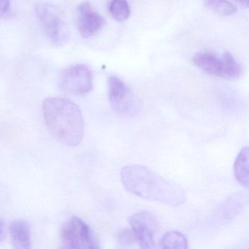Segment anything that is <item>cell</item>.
Wrapping results in <instances>:
<instances>
[{
    "instance_id": "6da1fadb",
    "label": "cell",
    "mask_w": 249,
    "mask_h": 249,
    "mask_svg": "<svg viewBox=\"0 0 249 249\" xmlns=\"http://www.w3.org/2000/svg\"><path fill=\"white\" fill-rule=\"evenodd\" d=\"M121 180L128 192L147 200L179 206L187 199L182 186L144 166L129 164L124 167Z\"/></svg>"
},
{
    "instance_id": "7a4b0ae2",
    "label": "cell",
    "mask_w": 249,
    "mask_h": 249,
    "mask_svg": "<svg viewBox=\"0 0 249 249\" xmlns=\"http://www.w3.org/2000/svg\"><path fill=\"white\" fill-rule=\"evenodd\" d=\"M45 122L52 135L68 146H76L84 137V119L79 107L71 100L60 97L43 103Z\"/></svg>"
},
{
    "instance_id": "3957f363",
    "label": "cell",
    "mask_w": 249,
    "mask_h": 249,
    "mask_svg": "<svg viewBox=\"0 0 249 249\" xmlns=\"http://www.w3.org/2000/svg\"><path fill=\"white\" fill-rule=\"evenodd\" d=\"M36 15L46 36L55 46H62L69 40V30L59 8L47 2L36 6Z\"/></svg>"
},
{
    "instance_id": "277c9868",
    "label": "cell",
    "mask_w": 249,
    "mask_h": 249,
    "mask_svg": "<svg viewBox=\"0 0 249 249\" xmlns=\"http://www.w3.org/2000/svg\"><path fill=\"white\" fill-rule=\"evenodd\" d=\"M62 241L65 249H99L92 230L81 218L72 217L62 230Z\"/></svg>"
},
{
    "instance_id": "5b68a950",
    "label": "cell",
    "mask_w": 249,
    "mask_h": 249,
    "mask_svg": "<svg viewBox=\"0 0 249 249\" xmlns=\"http://www.w3.org/2000/svg\"><path fill=\"white\" fill-rule=\"evenodd\" d=\"M59 84L66 92L75 95L87 94L92 89V74L86 65H72L62 71Z\"/></svg>"
},
{
    "instance_id": "8992f818",
    "label": "cell",
    "mask_w": 249,
    "mask_h": 249,
    "mask_svg": "<svg viewBox=\"0 0 249 249\" xmlns=\"http://www.w3.org/2000/svg\"><path fill=\"white\" fill-rule=\"evenodd\" d=\"M109 101L113 110L122 116L138 113L139 103L132 96L126 84L116 76H110L107 81Z\"/></svg>"
},
{
    "instance_id": "52a82bcc",
    "label": "cell",
    "mask_w": 249,
    "mask_h": 249,
    "mask_svg": "<svg viewBox=\"0 0 249 249\" xmlns=\"http://www.w3.org/2000/svg\"><path fill=\"white\" fill-rule=\"evenodd\" d=\"M129 225L132 227L135 240L140 247L151 249L155 247L154 235L159 230L158 221L148 211H139L129 217Z\"/></svg>"
},
{
    "instance_id": "ba28073f",
    "label": "cell",
    "mask_w": 249,
    "mask_h": 249,
    "mask_svg": "<svg viewBox=\"0 0 249 249\" xmlns=\"http://www.w3.org/2000/svg\"><path fill=\"white\" fill-rule=\"evenodd\" d=\"M104 24L105 18L93 10L89 2L84 1L80 4L78 7V28L82 37H92Z\"/></svg>"
},
{
    "instance_id": "9c48e42d",
    "label": "cell",
    "mask_w": 249,
    "mask_h": 249,
    "mask_svg": "<svg viewBox=\"0 0 249 249\" xmlns=\"http://www.w3.org/2000/svg\"><path fill=\"white\" fill-rule=\"evenodd\" d=\"M194 64L199 69L213 76H222V61L215 55L208 52H198L192 59Z\"/></svg>"
},
{
    "instance_id": "30bf717a",
    "label": "cell",
    "mask_w": 249,
    "mask_h": 249,
    "mask_svg": "<svg viewBox=\"0 0 249 249\" xmlns=\"http://www.w3.org/2000/svg\"><path fill=\"white\" fill-rule=\"evenodd\" d=\"M9 232L14 247L22 249L31 248V233L27 221L16 220L10 225Z\"/></svg>"
},
{
    "instance_id": "8fae6325",
    "label": "cell",
    "mask_w": 249,
    "mask_h": 249,
    "mask_svg": "<svg viewBox=\"0 0 249 249\" xmlns=\"http://www.w3.org/2000/svg\"><path fill=\"white\" fill-rule=\"evenodd\" d=\"M234 176L240 184L249 186V148L244 147L239 153L234 166Z\"/></svg>"
},
{
    "instance_id": "7c38bea8",
    "label": "cell",
    "mask_w": 249,
    "mask_h": 249,
    "mask_svg": "<svg viewBox=\"0 0 249 249\" xmlns=\"http://www.w3.org/2000/svg\"><path fill=\"white\" fill-rule=\"evenodd\" d=\"M221 61L223 66L221 78L228 80H236L240 78L243 70L231 53L225 52L223 54Z\"/></svg>"
},
{
    "instance_id": "4fadbf2b",
    "label": "cell",
    "mask_w": 249,
    "mask_h": 249,
    "mask_svg": "<svg viewBox=\"0 0 249 249\" xmlns=\"http://www.w3.org/2000/svg\"><path fill=\"white\" fill-rule=\"evenodd\" d=\"M159 245L162 249H186L188 248L187 239L178 231L166 232L160 240Z\"/></svg>"
},
{
    "instance_id": "5bb4252c",
    "label": "cell",
    "mask_w": 249,
    "mask_h": 249,
    "mask_svg": "<svg viewBox=\"0 0 249 249\" xmlns=\"http://www.w3.org/2000/svg\"><path fill=\"white\" fill-rule=\"evenodd\" d=\"M205 6L221 17H230L237 11L235 5L227 0H205Z\"/></svg>"
},
{
    "instance_id": "9a60e30c",
    "label": "cell",
    "mask_w": 249,
    "mask_h": 249,
    "mask_svg": "<svg viewBox=\"0 0 249 249\" xmlns=\"http://www.w3.org/2000/svg\"><path fill=\"white\" fill-rule=\"evenodd\" d=\"M109 11L113 18L119 21H125L130 15V8L126 0H112Z\"/></svg>"
},
{
    "instance_id": "2e32d148",
    "label": "cell",
    "mask_w": 249,
    "mask_h": 249,
    "mask_svg": "<svg viewBox=\"0 0 249 249\" xmlns=\"http://www.w3.org/2000/svg\"><path fill=\"white\" fill-rule=\"evenodd\" d=\"M11 12L10 0H0V18H6Z\"/></svg>"
},
{
    "instance_id": "e0dca14e",
    "label": "cell",
    "mask_w": 249,
    "mask_h": 249,
    "mask_svg": "<svg viewBox=\"0 0 249 249\" xmlns=\"http://www.w3.org/2000/svg\"><path fill=\"white\" fill-rule=\"evenodd\" d=\"M119 238L120 240L121 243H124V244L132 243V240H135L133 233L130 230H123V231H121L120 234H119Z\"/></svg>"
},
{
    "instance_id": "ac0fdd59",
    "label": "cell",
    "mask_w": 249,
    "mask_h": 249,
    "mask_svg": "<svg viewBox=\"0 0 249 249\" xmlns=\"http://www.w3.org/2000/svg\"><path fill=\"white\" fill-rule=\"evenodd\" d=\"M234 1L245 8H248L249 6V0H234Z\"/></svg>"
},
{
    "instance_id": "d6986e66",
    "label": "cell",
    "mask_w": 249,
    "mask_h": 249,
    "mask_svg": "<svg viewBox=\"0 0 249 249\" xmlns=\"http://www.w3.org/2000/svg\"><path fill=\"white\" fill-rule=\"evenodd\" d=\"M4 237V225L2 222L0 221V241L2 240V237Z\"/></svg>"
}]
</instances>
